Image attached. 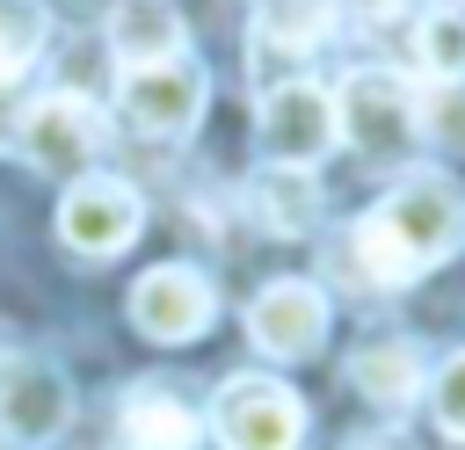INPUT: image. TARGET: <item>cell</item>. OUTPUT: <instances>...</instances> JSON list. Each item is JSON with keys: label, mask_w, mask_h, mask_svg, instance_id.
Segmentation results:
<instances>
[{"label": "cell", "mask_w": 465, "mask_h": 450, "mask_svg": "<svg viewBox=\"0 0 465 450\" xmlns=\"http://www.w3.org/2000/svg\"><path fill=\"white\" fill-rule=\"evenodd\" d=\"M0 370H7V356H0Z\"/></svg>", "instance_id": "cell-23"}, {"label": "cell", "mask_w": 465, "mask_h": 450, "mask_svg": "<svg viewBox=\"0 0 465 450\" xmlns=\"http://www.w3.org/2000/svg\"><path fill=\"white\" fill-rule=\"evenodd\" d=\"M465 247V189L443 167H407L349 232V269L371 290L421 283Z\"/></svg>", "instance_id": "cell-1"}, {"label": "cell", "mask_w": 465, "mask_h": 450, "mask_svg": "<svg viewBox=\"0 0 465 450\" xmlns=\"http://www.w3.org/2000/svg\"><path fill=\"white\" fill-rule=\"evenodd\" d=\"M102 138H109L102 102H87V94H73V87L29 102L22 123H15V145H22V160H29L36 174H80V167L102 152Z\"/></svg>", "instance_id": "cell-3"}, {"label": "cell", "mask_w": 465, "mask_h": 450, "mask_svg": "<svg viewBox=\"0 0 465 450\" xmlns=\"http://www.w3.org/2000/svg\"><path fill=\"white\" fill-rule=\"evenodd\" d=\"M203 102H211V80L196 58H160V65H131L124 73V123L145 131V138H189L203 123Z\"/></svg>", "instance_id": "cell-4"}, {"label": "cell", "mask_w": 465, "mask_h": 450, "mask_svg": "<svg viewBox=\"0 0 465 450\" xmlns=\"http://www.w3.org/2000/svg\"><path fill=\"white\" fill-rule=\"evenodd\" d=\"M247 341H254L262 356H276V363L312 356V348L327 341V290H320L312 276H276V283H262L254 305H247Z\"/></svg>", "instance_id": "cell-9"}, {"label": "cell", "mask_w": 465, "mask_h": 450, "mask_svg": "<svg viewBox=\"0 0 465 450\" xmlns=\"http://www.w3.org/2000/svg\"><path fill=\"white\" fill-rule=\"evenodd\" d=\"M341 15H363V22H385L392 7H407V0H334Z\"/></svg>", "instance_id": "cell-20"}, {"label": "cell", "mask_w": 465, "mask_h": 450, "mask_svg": "<svg viewBox=\"0 0 465 450\" xmlns=\"http://www.w3.org/2000/svg\"><path fill=\"white\" fill-rule=\"evenodd\" d=\"M247 210H254V225L262 232H276V240H298V232H312L320 225V181H312V167H276V160H262L254 174H247Z\"/></svg>", "instance_id": "cell-11"}, {"label": "cell", "mask_w": 465, "mask_h": 450, "mask_svg": "<svg viewBox=\"0 0 465 450\" xmlns=\"http://www.w3.org/2000/svg\"><path fill=\"white\" fill-rule=\"evenodd\" d=\"M145 225V203L124 174H80L58 203V240L80 254H124Z\"/></svg>", "instance_id": "cell-8"}, {"label": "cell", "mask_w": 465, "mask_h": 450, "mask_svg": "<svg viewBox=\"0 0 465 450\" xmlns=\"http://www.w3.org/2000/svg\"><path fill=\"white\" fill-rule=\"evenodd\" d=\"M414 65H421L429 80H465V15H450V7L421 15V29H414Z\"/></svg>", "instance_id": "cell-16"}, {"label": "cell", "mask_w": 465, "mask_h": 450, "mask_svg": "<svg viewBox=\"0 0 465 450\" xmlns=\"http://www.w3.org/2000/svg\"><path fill=\"white\" fill-rule=\"evenodd\" d=\"M334 131L363 160H400L414 145V94L392 73H349L334 87Z\"/></svg>", "instance_id": "cell-5"}, {"label": "cell", "mask_w": 465, "mask_h": 450, "mask_svg": "<svg viewBox=\"0 0 465 450\" xmlns=\"http://www.w3.org/2000/svg\"><path fill=\"white\" fill-rule=\"evenodd\" d=\"M349 450H407L400 435H363V443H349Z\"/></svg>", "instance_id": "cell-21"}, {"label": "cell", "mask_w": 465, "mask_h": 450, "mask_svg": "<svg viewBox=\"0 0 465 450\" xmlns=\"http://www.w3.org/2000/svg\"><path fill=\"white\" fill-rule=\"evenodd\" d=\"M349 385L371 399V406H414V392H421V348L407 341V334H378V341H363L356 356H349Z\"/></svg>", "instance_id": "cell-13"}, {"label": "cell", "mask_w": 465, "mask_h": 450, "mask_svg": "<svg viewBox=\"0 0 465 450\" xmlns=\"http://www.w3.org/2000/svg\"><path fill=\"white\" fill-rule=\"evenodd\" d=\"M65 421H73V385H65V370H51V363H36V356H22V363L0 370V435H7V443L44 450V443L65 435Z\"/></svg>", "instance_id": "cell-10"}, {"label": "cell", "mask_w": 465, "mask_h": 450, "mask_svg": "<svg viewBox=\"0 0 465 450\" xmlns=\"http://www.w3.org/2000/svg\"><path fill=\"white\" fill-rule=\"evenodd\" d=\"M429 399H436V421H443V435H458V443H465V348H458V356H443V370H436Z\"/></svg>", "instance_id": "cell-19"}, {"label": "cell", "mask_w": 465, "mask_h": 450, "mask_svg": "<svg viewBox=\"0 0 465 450\" xmlns=\"http://www.w3.org/2000/svg\"><path fill=\"white\" fill-rule=\"evenodd\" d=\"M254 131H262V152H269L276 167H320V160L341 145V131H334V94L312 87V80L269 87Z\"/></svg>", "instance_id": "cell-6"}, {"label": "cell", "mask_w": 465, "mask_h": 450, "mask_svg": "<svg viewBox=\"0 0 465 450\" xmlns=\"http://www.w3.org/2000/svg\"><path fill=\"white\" fill-rule=\"evenodd\" d=\"M109 51L131 65H160V58H182V15L160 7V0H124L109 15Z\"/></svg>", "instance_id": "cell-14"}, {"label": "cell", "mask_w": 465, "mask_h": 450, "mask_svg": "<svg viewBox=\"0 0 465 450\" xmlns=\"http://www.w3.org/2000/svg\"><path fill=\"white\" fill-rule=\"evenodd\" d=\"M414 138L465 145V80H429L414 94Z\"/></svg>", "instance_id": "cell-18"}, {"label": "cell", "mask_w": 465, "mask_h": 450, "mask_svg": "<svg viewBox=\"0 0 465 450\" xmlns=\"http://www.w3.org/2000/svg\"><path fill=\"white\" fill-rule=\"evenodd\" d=\"M196 435H203V421L189 414L182 392H167V385H131V399H124V414H116V443H124V450H196Z\"/></svg>", "instance_id": "cell-12"}, {"label": "cell", "mask_w": 465, "mask_h": 450, "mask_svg": "<svg viewBox=\"0 0 465 450\" xmlns=\"http://www.w3.org/2000/svg\"><path fill=\"white\" fill-rule=\"evenodd\" d=\"M44 36H51V15H44V0H0V87L44 51Z\"/></svg>", "instance_id": "cell-17"}, {"label": "cell", "mask_w": 465, "mask_h": 450, "mask_svg": "<svg viewBox=\"0 0 465 450\" xmlns=\"http://www.w3.org/2000/svg\"><path fill=\"white\" fill-rule=\"evenodd\" d=\"M334 15H341L334 0H254V36H262V51L305 58L312 44H327Z\"/></svg>", "instance_id": "cell-15"}, {"label": "cell", "mask_w": 465, "mask_h": 450, "mask_svg": "<svg viewBox=\"0 0 465 450\" xmlns=\"http://www.w3.org/2000/svg\"><path fill=\"white\" fill-rule=\"evenodd\" d=\"M211 435L225 450H298L305 435V399L283 385V377H225L211 392Z\"/></svg>", "instance_id": "cell-2"}, {"label": "cell", "mask_w": 465, "mask_h": 450, "mask_svg": "<svg viewBox=\"0 0 465 450\" xmlns=\"http://www.w3.org/2000/svg\"><path fill=\"white\" fill-rule=\"evenodd\" d=\"M218 319V290H211V276L203 269H182V261H160V269H145L138 283H131V327L145 334V341H196L203 327Z\"/></svg>", "instance_id": "cell-7"}, {"label": "cell", "mask_w": 465, "mask_h": 450, "mask_svg": "<svg viewBox=\"0 0 465 450\" xmlns=\"http://www.w3.org/2000/svg\"><path fill=\"white\" fill-rule=\"evenodd\" d=\"M429 7H450V15H458V7H465V0H429Z\"/></svg>", "instance_id": "cell-22"}]
</instances>
